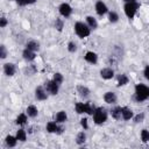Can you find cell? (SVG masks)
Returning <instances> with one entry per match:
<instances>
[{
	"instance_id": "8d00e7d4",
	"label": "cell",
	"mask_w": 149,
	"mask_h": 149,
	"mask_svg": "<svg viewBox=\"0 0 149 149\" xmlns=\"http://www.w3.org/2000/svg\"><path fill=\"white\" fill-rule=\"evenodd\" d=\"M143 74H144V77H146V79H148V80H149V65H147V66L144 68V71H143Z\"/></svg>"
},
{
	"instance_id": "f546056e",
	"label": "cell",
	"mask_w": 149,
	"mask_h": 149,
	"mask_svg": "<svg viewBox=\"0 0 149 149\" xmlns=\"http://www.w3.org/2000/svg\"><path fill=\"white\" fill-rule=\"evenodd\" d=\"M141 140L143 142H149V130H147V129L141 130Z\"/></svg>"
},
{
	"instance_id": "3957f363",
	"label": "cell",
	"mask_w": 149,
	"mask_h": 149,
	"mask_svg": "<svg viewBox=\"0 0 149 149\" xmlns=\"http://www.w3.org/2000/svg\"><path fill=\"white\" fill-rule=\"evenodd\" d=\"M140 8V3L137 1H132V2H126L125 6H123V10H125V14L128 19H133L134 15L136 14L137 9Z\"/></svg>"
},
{
	"instance_id": "603a6c76",
	"label": "cell",
	"mask_w": 149,
	"mask_h": 149,
	"mask_svg": "<svg viewBox=\"0 0 149 149\" xmlns=\"http://www.w3.org/2000/svg\"><path fill=\"white\" fill-rule=\"evenodd\" d=\"M26 48L29 49V50H31V51H35V52H36V51L40 50V44H38V42H36V41H29V42L27 43Z\"/></svg>"
},
{
	"instance_id": "e575fe53",
	"label": "cell",
	"mask_w": 149,
	"mask_h": 149,
	"mask_svg": "<svg viewBox=\"0 0 149 149\" xmlns=\"http://www.w3.org/2000/svg\"><path fill=\"white\" fill-rule=\"evenodd\" d=\"M7 23H8L7 19H6L5 16H2V17L0 19V27H1V28H5V27L7 26Z\"/></svg>"
},
{
	"instance_id": "d6a6232c",
	"label": "cell",
	"mask_w": 149,
	"mask_h": 149,
	"mask_svg": "<svg viewBox=\"0 0 149 149\" xmlns=\"http://www.w3.org/2000/svg\"><path fill=\"white\" fill-rule=\"evenodd\" d=\"M68 50L70 51V52H74L76 50H77V44L74 43V42H69L68 43Z\"/></svg>"
},
{
	"instance_id": "83f0119b",
	"label": "cell",
	"mask_w": 149,
	"mask_h": 149,
	"mask_svg": "<svg viewBox=\"0 0 149 149\" xmlns=\"http://www.w3.org/2000/svg\"><path fill=\"white\" fill-rule=\"evenodd\" d=\"M108 20H109V22L115 23V22H118V20H119V15H118L115 12H109V13H108Z\"/></svg>"
},
{
	"instance_id": "484cf974",
	"label": "cell",
	"mask_w": 149,
	"mask_h": 149,
	"mask_svg": "<svg viewBox=\"0 0 149 149\" xmlns=\"http://www.w3.org/2000/svg\"><path fill=\"white\" fill-rule=\"evenodd\" d=\"M86 141V134L84 132H79L76 136V143L77 144H83Z\"/></svg>"
},
{
	"instance_id": "30bf717a",
	"label": "cell",
	"mask_w": 149,
	"mask_h": 149,
	"mask_svg": "<svg viewBox=\"0 0 149 149\" xmlns=\"http://www.w3.org/2000/svg\"><path fill=\"white\" fill-rule=\"evenodd\" d=\"M95 12H97L98 15L102 16V15H105V14L108 12V8H107V6H106L105 2H102V1H97V2H95Z\"/></svg>"
},
{
	"instance_id": "4316f807",
	"label": "cell",
	"mask_w": 149,
	"mask_h": 149,
	"mask_svg": "<svg viewBox=\"0 0 149 149\" xmlns=\"http://www.w3.org/2000/svg\"><path fill=\"white\" fill-rule=\"evenodd\" d=\"M16 139L19 140V141H21V142H24L26 141V139H27V134H26V132H24V129H19L17 132H16Z\"/></svg>"
},
{
	"instance_id": "7c38bea8",
	"label": "cell",
	"mask_w": 149,
	"mask_h": 149,
	"mask_svg": "<svg viewBox=\"0 0 149 149\" xmlns=\"http://www.w3.org/2000/svg\"><path fill=\"white\" fill-rule=\"evenodd\" d=\"M100 76L102 79H112L114 77V70L111 68H104L100 70Z\"/></svg>"
},
{
	"instance_id": "1f68e13d",
	"label": "cell",
	"mask_w": 149,
	"mask_h": 149,
	"mask_svg": "<svg viewBox=\"0 0 149 149\" xmlns=\"http://www.w3.org/2000/svg\"><path fill=\"white\" fill-rule=\"evenodd\" d=\"M143 119H144V114H143V113H139V114H136L135 116H133V120H134V122H136V123L142 122Z\"/></svg>"
},
{
	"instance_id": "ab89813d",
	"label": "cell",
	"mask_w": 149,
	"mask_h": 149,
	"mask_svg": "<svg viewBox=\"0 0 149 149\" xmlns=\"http://www.w3.org/2000/svg\"><path fill=\"white\" fill-rule=\"evenodd\" d=\"M125 2H132V1H136V0H123Z\"/></svg>"
},
{
	"instance_id": "7a4b0ae2",
	"label": "cell",
	"mask_w": 149,
	"mask_h": 149,
	"mask_svg": "<svg viewBox=\"0 0 149 149\" xmlns=\"http://www.w3.org/2000/svg\"><path fill=\"white\" fill-rule=\"evenodd\" d=\"M74 33L77 34L78 37L85 38V37H87V36L91 34V28H90L86 23L78 21V22L74 23Z\"/></svg>"
},
{
	"instance_id": "5b68a950",
	"label": "cell",
	"mask_w": 149,
	"mask_h": 149,
	"mask_svg": "<svg viewBox=\"0 0 149 149\" xmlns=\"http://www.w3.org/2000/svg\"><path fill=\"white\" fill-rule=\"evenodd\" d=\"M107 120V112L102 107H97L93 113V121L97 125H102Z\"/></svg>"
},
{
	"instance_id": "9c48e42d",
	"label": "cell",
	"mask_w": 149,
	"mask_h": 149,
	"mask_svg": "<svg viewBox=\"0 0 149 149\" xmlns=\"http://www.w3.org/2000/svg\"><path fill=\"white\" fill-rule=\"evenodd\" d=\"M47 130H48V133H57V134H61L63 132V127H59L58 126V122H56V121H49L47 123Z\"/></svg>"
},
{
	"instance_id": "7402d4cb",
	"label": "cell",
	"mask_w": 149,
	"mask_h": 149,
	"mask_svg": "<svg viewBox=\"0 0 149 149\" xmlns=\"http://www.w3.org/2000/svg\"><path fill=\"white\" fill-rule=\"evenodd\" d=\"M86 24L91 29H97V27H98V22L93 16H86Z\"/></svg>"
},
{
	"instance_id": "ba28073f",
	"label": "cell",
	"mask_w": 149,
	"mask_h": 149,
	"mask_svg": "<svg viewBox=\"0 0 149 149\" xmlns=\"http://www.w3.org/2000/svg\"><path fill=\"white\" fill-rule=\"evenodd\" d=\"M35 98L40 101H43V100H47L48 99V93H47V90L43 87V86H37L35 88Z\"/></svg>"
},
{
	"instance_id": "9a60e30c",
	"label": "cell",
	"mask_w": 149,
	"mask_h": 149,
	"mask_svg": "<svg viewBox=\"0 0 149 149\" xmlns=\"http://www.w3.org/2000/svg\"><path fill=\"white\" fill-rule=\"evenodd\" d=\"M111 115H112L113 119H115V120H120V119L122 118V107L116 106V107L112 108V111H111Z\"/></svg>"
},
{
	"instance_id": "ffe728a7",
	"label": "cell",
	"mask_w": 149,
	"mask_h": 149,
	"mask_svg": "<svg viewBox=\"0 0 149 149\" xmlns=\"http://www.w3.org/2000/svg\"><path fill=\"white\" fill-rule=\"evenodd\" d=\"M133 116H134V113L130 108L122 107V119L123 120H130V119H133Z\"/></svg>"
},
{
	"instance_id": "836d02e7",
	"label": "cell",
	"mask_w": 149,
	"mask_h": 149,
	"mask_svg": "<svg viewBox=\"0 0 149 149\" xmlns=\"http://www.w3.org/2000/svg\"><path fill=\"white\" fill-rule=\"evenodd\" d=\"M0 57L2 59H5L7 57V50H6V47L5 45H1L0 47Z\"/></svg>"
},
{
	"instance_id": "f1b7e54d",
	"label": "cell",
	"mask_w": 149,
	"mask_h": 149,
	"mask_svg": "<svg viewBox=\"0 0 149 149\" xmlns=\"http://www.w3.org/2000/svg\"><path fill=\"white\" fill-rule=\"evenodd\" d=\"M52 79L58 84V85H61L62 83H63V80H64V78H63V76H62V73H59V72H56L55 74H54V77H52Z\"/></svg>"
},
{
	"instance_id": "4dcf8cb0",
	"label": "cell",
	"mask_w": 149,
	"mask_h": 149,
	"mask_svg": "<svg viewBox=\"0 0 149 149\" xmlns=\"http://www.w3.org/2000/svg\"><path fill=\"white\" fill-rule=\"evenodd\" d=\"M63 26H64V22L62 19H56L55 21V28L58 30V31H62L63 30Z\"/></svg>"
},
{
	"instance_id": "44dd1931",
	"label": "cell",
	"mask_w": 149,
	"mask_h": 149,
	"mask_svg": "<svg viewBox=\"0 0 149 149\" xmlns=\"http://www.w3.org/2000/svg\"><path fill=\"white\" fill-rule=\"evenodd\" d=\"M77 92H78L79 95L83 97V98H86V97H88V94H90V90H88L86 86H84V85H78V86H77Z\"/></svg>"
},
{
	"instance_id": "d6986e66",
	"label": "cell",
	"mask_w": 149,
	"mask_h": 149,
	"mask_svg": "<svg viewBox=\"0 0 149 149\" xmlns=\"http://www.w3.org/2000/svg\"><path fill=\"white\" fill-rule=\"evenodd\" d=\"M17 141H19V140L16 139V136H13V135H7V136H6V139H5V142H6L7 147H9V148L15 147Z\"/></svg>"
},
{
	"instance_id": "277c9868",
	"label": "cell",
	"mask_w": 149,
	"mask_h": 149,
	"mask_svg": "<svg viewBox=\"0 0 149 149\" xmlns=\"http://www.w3.org/2000/svg\"><path fill=\"white\" fill-rule=\"evenodd\" d=\"M74 109L78 114H83V113H87L88 115H93L95 108L90 104V102H77L74 105Z\"/></svg>"
},
{
	"instance_id": "74e56055",
	"label": "cell",
	"mask_w": 149,
	"mask_h": 149,
	"mask_svg": "<svg viewBox=\"0 0 149 149\" xmlns=\"http://www.w3.org/2000/svg\"><path fill=\"white\" fill-rule=\"evenodd\" d=\"M15 2H16L19 6H26V3H24V0H15Z\"/></svg>"
},
{
	"instance_id": "8fae6325",
	"label": "cell",
	"mask_w": 149,
	"mask_h": 149,
	"mask_svg": "<svg viewBox=\"0 0 149 149\" xmlns=\"http://www.w3.org/2000/svg\"><path fill=\"white\" fill-rule=\"evenodd\" d=\"M15 71H16L15 64H13V63H6V64L3 65V72H5L6 76L12 77V76H14Z\"/></svg>"
},
{
	"instance_id": "52a82bcc",
	"label": "cell",
	"mask_w": 149,
	"mask_h": 149,
	"mask_svg": "<svg viewBox=\"0 0 149 149\" xmlns=\"http://www.w3.org/2000/svg\"><path fill=\"white\" fill-rule=\"evenodd\" d=\"M58 10H59V14L63 16V17H69L72 13V7L66 3V2H63L59 7H58Z\"/></svg>"
},
{
	"instance_id": "f35d334b",
	"label": "cell",
	"mask_w": 149,
	"mask_h": 149,
	"mask_svg": "<svg viewBox=\"0 0 149 149\" xmlns=\"http://www.w3.org/2000/svg\"><path fill=\"white\" fill-rule=\"evenodd\" d=\"M35 2H36V0H24V3L26 5H33Z\"/></svg>"
},
{
	"instance_id": "cb8c5ba5",
	"label": "cell",
	"mask_w": 149,
	"mask_h": 149,
	"mask_svg": "<svg viewBox=\"0 0 149 149\" xmlns=\"http://www.w3.org/2000/svg\"><path fill=\"white\" fill-rule=\"evenodd\" d=\"M128 81H129V78L127 77V74L121 73L118 76V86H123V85L128 84Z\"/></svg>"
},
{
	"instance_id": "e0dca14e",
	"label": "cell",
	"mask_w": 149,
	"mask_h": 149,
	"mask_svg": "<svg viewBox=\"0 0 149 149\" xmlns=\"http://www.w3.org/2000/svg\"><path fill=\"white\" fill-rule=\"evenodd\" d=\"M66 119H68V115H66L65 111H59V112H57V114L55 115V121L58 122V123L65 122Z\"/></svg>"
},
{
	"instance_id": "4fadbf2b",
	"label": "cell",
	"mask_w": 149,
	"mask_h": 149,
	"mask_svg": "<svg viewBox=\"0 0 149 149\" xmlns=\"http://www.w3.org/2000/svg\"><path fill=\"white\" fill-rule=\"evenodd\" d=\"M84 58L90 64H97V62H98V55L95 52H93V51H87L85 54Z\"/></svg>"
},
{
	"instance_id": "ac0fdd59",
	"label": "cell",
	"mask_w": 149,
	"mask_h": 149,
	"mask_svg": "<svg viewBox=\"0 0 149 149\" xmlns=\"http://www.w3.org/2000/svg\"><path fill=\"white\" fill-rule=\"evenodd\" d=\"M26 113H27L28 116H30V118H36L37 114H38V109H37V107H36L35 105H29V106L27 107Z\"/></svg>"
},
{
	"instance_id": "8992f818",
	"label": "cell",
	"mask_w": 149,
	"mask_h": 149,
	"mask_svg": "<svg viewBox=\"0 0 149 149\" xmlns=\"http://www.w3.org/2000/svg\"><path fill=\"white\" fill-rule=\"evenodd\" d=\"M44 88L47 90V92H48V93H50V94L55 95V94H57V93H58L59 85H58L54 79H51V80L45 81V84H44Z\"/></svg>"
},
{
	"instance_id": "d4e9b609",
	"label": "cell",
	"mask_w": 149,
	"mask_h": 149,
	"mask_svg": "<svg viewBox=\"0 0 149 149\" xmlns=\"http://www.w3.org/2000/svg\"><path fill=\"white\" fill-rule=\"evenodd\" d=\"M27 115H28V114H24V113L19 114V116H17L16 120H15V123H16V125H20V126L26 125V122H27Z\"/></svg>"
},
{
	"instance_id": "2e32d148",
	"label": "cell",
	"mask_w": 149,
	"mask_h": 149,
	"mask_svg": "<svg viewBox=\"0 0 149 149\" xmlns=\"http://www.w3.org/2000/svg\"><path fill=\"white\" fill-rule=\"evenodd\" d=\"M22 56H23V58H24L26 61L30 62V61H34V59H35L36 54H35V51H31V50H29V49L26 48V49L23 50V52H22Z\"/></svg>"
},
{
	"instance_id": "d590c367",
	"label": "cell",
	"mask_w": 149,
	"mask_h": 149,
	"mask_svg": "<svg viewBox=\"0 0 149 149\" xmlns=\"http://www.w3.org/2000/svg\"><path fill=\"white\" fill-rule=\"evenodd\" d=\"M80 125H81V127H83L84 129H87V128H88V125H87V119H86V118H83V119L80 120Z\"/></svg>"
},
{
	"instance_id": "6da1fadb",
	"label": "cell",
	"mask_w": 149,
	"mask_h": 149,
	"mask_svg": "<svg viewBox=\"0 0 149 149\" xmlns=\"http://www.w3.org/2000/svg\"><path fill=\"white\" fill-rule=\"evenodd\" d=\"M149 98V86L144 84H137L135 86V93H134V99L137 102H142Z\"/></svg>"
},
{
	"instance_id": "5bb4252c",
	"label": "cell",
	"mask_w": 149,
	"mask_h": 149,
	"mask_svg": "<svg viewBox=\"0 0 149 149\" xmlns=\"http://www.w3.org/2000/svg\"><path fill=\"white\" fill-rule=\"evenodd\" d=\"M116 94L114 93V92H106L105 94H104V100H105V102H107V104H115L116 102Z\"/></svg>"
}]
</instances>
